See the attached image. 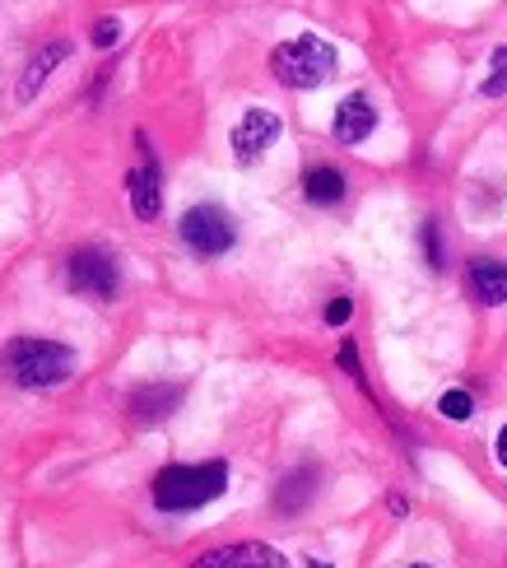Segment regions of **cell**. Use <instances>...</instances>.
I'll list each match as a JSON object with an SVG mask.
<instances>
[{
    "label": "cell",
    "mask_w": 507,
    "mask_h": 568,
    "mask_svg": "<svg viewBox=\"0 0 507 568\" xmlns=\"http://www.w3.org/2000/svg\"><path fill=\"white\" fill-rule=\"evenodd\" d=\"M116 42H122V23H116L112 14L93 23V47H116Z\"/></svg>",
    "instance_id": "e0dca14e"
},
{
    "label": "cell",
    "mask_w": 507,
    "mask_h": 568,
    "mask_svg": "<svg viewBox=\"0 0 507 568\" xmlns=\"http://www.w3.org/2000/svg\"><path fill=\"white\" fill-rule=\"evenodd\" d=\"M0 368L14 387H29V392H42V387H61L70 373H75V349H65L57 341H38V336H23V341H10L6 354H0Z\"/></svg>",
    "instance_id": "6da1fadb"
},
{
    "label": "cell",
    "mask_w": 507,
    "mask_h": 568,
    "mask_svg": "<svg viewBox=\"0 0 507 568\" xmlns=\"http://www.w3.org/2000/svg\"><path fill=\"white\" fill-rule=\"evenodd\" d=\"M335 47L326 38H294V42H280L275 52H271V70H275V80L288 84V89H317L335 75Z\"/></svg>",
    "instance_id": "3957f363"
},
{
    "label": "cell",
    "mask_w": 507,
    "mask_h": 568,
    "mask_svg": "<svg viewBox=\"0 0 507 568\" xmlns=\"http://www.w3.org/2000/svg\"><path fill=\"white\" fill-rule=\"evenodd\" d=\"M349 313H354V303H349V298H335V303L326 307V322H331V326H345Z\"/></svg>",
    "instance_id": "d6986e66"
},
{
    "label": "cell",
    "mask_w": 507,
    "mask_h": 568,
    "mask_svg": "<svg viewBox=\"0 0 507 568\" xmlns=\"http://www.w3.org/2000/svg\"><path fill=\"white\" fill-rule=\"evenodd\" d=\"M438 410H443L447 419H470V415H475V400H470V392H447V396L438 400Z\"/></svg>",
    "instance_id": "9a60e30c"
},
{
    "label": "cell",
    "mask_w": 507,
    "mask_h": 568,
    "mask_svg": "<svg viewBox=\"0 0 507 568\" xmlns=\"http://www.w3.org/2000/svg\"><path fill=\"white\" fill-rule=\"evenodd\" d=\"M485 93H489V99H498V93H507V47H498V52H494V65H489Z\"/></svg>",
    "instance_id": "2e32d148"
},
{
    "label": "cell",
    "mask_w": 507,
    "mask_h": 568,
    "mask_svg": "<svg viewBox=\"0 0 507 568\" xmlns=\"http://www.w3.org/2000/svg\"><path fill=\"white\" fill-rule=\"evenodd\" d=\"M341 368H345L349 377H364V373H358V354H354V345H345V349H341Z\"/></svg>",
    "instance_id": "ffe728a7"
},
{
    "label": "cell",
    "mask_w": 507,
    "mask_h": 568,
    "mask_svg": "<svg viewBox=\"0 0 507 568\" xmlns=\"http://www.w3.org/2000/svg\"><path fill=\"white\" fill-rule=\"evenodd\" d=\"M415 568H428V564H415Z\"/></svg>",
    "instance_id": "7402d4cb"
},
{
    "label": "cell",
    "mask_w": 507,
    "mask_h": 568,
    "mask_svg": "<svg viewBox=\"0 0 507 568\" xmlns=\"http://www.w3.org/2000/svg\"><path fill=\"white\" fill-rule=\"evenodd\" d=\"M498 462H503V466H507V429H503V434H498Z\"/></svg>",
    "instance_id": "44dd1931"
},
{
    "label": "cell",
    "mask_w": 507,
    "mask_h": 568,
    "mask_svg": "<svg viewBox=\"0 0 507 568\" xmlns=\"http://www.w3.org/2000/svg\"><path fill=\"white\" fill-rule=\"evenodd\" d=\"M303 196H307L312 205H335V201L345 196L341 169H312V173L303 178Z\"/></svg>",
    "instance_id": "7c38bea8"
},
{
    "label": "cell",
    "mask_w": 507,
    "mask_h": 568,
    "mask_svg": "<svg viewBox=\"0 0 507 568\" xmlns=\"http://www.w3.org/2000/svg\"><path fill=\"white\" fill-rule=\"evenodd\" d=\"M65 52H70L65 42H52V47H47V52H38V57L29 61V70H23V84H19V103H33L38 84H42L47 75H52V65H57V61H61Z\"/></svg>",
    "instance_id": "4fadbf2b"
},
{
    "label": "cell",
    "mask_w": 507,
    "mask_h": 568,
    "mask_svg": "<svg viewBox=\"0 0 507 568\" xmlns=\"http://www.w3.org/2000/svg\"><path fill=\"white\" fill-rule=\"evenodd\" d=\"M424 247H428V266H443V247H438V224H424Z\"/></svg>",
    "instance_id": "ac0fdd59"
},
{
    "label": "cell",
    "mask_w": 507,
    "mask_h": 568,
    "mask_svg": "<svg viewBox=\"0 0 507 568\" xmlns=\"http://www.w3.org/2000/svg\"><path fill=\"white\" fill-rule=\"evenodd\" d=\"M373 126H377V112H373V103L364 99V93L345 99L341 112H335V140H341V145H358V140H368Z\"/></svg>",
    "instance_id": "9c48e42d"
},
{
    "label": "cell",
    "mask_w": 507,
    "mask_h": 568,
    "mask_svg": "<svg viewBox=\"0 0 507 568\" xmlns=\"http://www.w3.org/2000/svg\"><path fill=\"white\" fill-rule=\"evenodd\" d=\"M229 489V466L224 462H201V466H168L154 476V504L163 513H191L220 499Z\"/></svg>",
    "instance_id": "7a4b0ae2"
},
{
    "label": "cell",
    "mask_w": 507,
    "mask_h": 568,
    "mask_svg": "<svg viewBox=\"0 0 507 568\" xmlns=\"http://www.w3.org/2000/svg\"><path fill=\"white\" fill-rule=\"evenodd\" d=\"M470 290H475L479 303H489V307L507 303V266H498V262H475V266H470Z\"/></svg>",
    "instance_id": "8fae6325"
},
{
    "label": "cell",
    "mask_w": 507,
    "mask_h": 568,
    "mask_svg": "<svg viewBox=\"0 0 507 568\" xmlns=\"http://www.w3.org/2000/svg\"><path fill=\"white\" fill-rule=\"evenodd\" d=\"M312 489H317V470L312 466H303V470H294L284 485H280V494H275V504H280V513H298L307 499H312Z\"/></svg>",
    "instance_id": "5bb4252c"
},
{
    "label": "cell",
    "mask_w": 507,
    "mask_h": 568,
    "mask_svg": "<svg viewBox=\"0 0 507 568\" xmlns=\"http://www.w3.org/2000/svg\"><path fill=\"white\" fill-rule=\"evenodd\" d=\"M233 220L224 215L220 205H196V210H186L182 215V243L191 252H201V256H224L233 247Z\"/></svg>",
    "instance_id": "277c9868"
},
{
    "label": "cell",
    "mask_w": 507,
    "mask_h": 568,
    "mask_svg": "<svg viewBox=\"0 0 507 568\" xmlns=\"http://www.w3.org/2000/svg\"><path fill=\"white\" fill-rule=\"evenodd\" d=\"M178 400H182V387H140L131 396V415L140 424H150V419H168L178 410Z\"/></svg>",
    "instance_id": "30bf717a"
},
{
    "label": "cell",
    "mask_w": 507,
    "mask_h": 568,
    "mask_svg": "<svg viewBox=\"0 0 507 568\" xmlns=\"http://www.w3.org/2000/svg\"><path fill=\"white\" fill-rule=\"evenodd\" d=\"M280 140V116L271 108H247L243 122L233 126V154L237 163H256Z\"/></svg>",
    "instance_id": "8992f818"
},
{
    "label": "cell",
    "mask_w": 507,
    "mask_h": 568,
    "mask_svg": "<svg viewBox=\"0 0 507 568\" xmlns=\"http://www.w3.org/2000/svg\"><path fill=\"white\" fill-rule=\"evenodd\" d=\"M191 568H288V559L261 540H243V546H224V550H210L201 555Z\"/></svg>",
    "instance_id": "ba28073f"
},
{
    "label": "cell",
    "mask_w": 507,
    "mask_h": 568,
    "mask_svg": "<svg viewBox=\"0 0 507 568\" xmlns=\"http://www.w3.org/2000/svg\"><path fill=\"white\" fill-rule=\"evenodd\" d=\"M135 145H140V169H131V205H135V215L140 220H159V163H154V150H150V140L135 135Z\"/></svg>",
    "instance_id": "52a82bcc"
},
{
    "label": "cell",
    "mask_w": 507,
    "mask_h": 568,
    "mask_svg": "<svg viewBox=\"0 0 507 568\" xmlns=\"http://www.w3.org/2000/svg\"><path fill=\"white\" fill-rule=\"evenodd\" d=\"M65 275H70V290H80L84 298H112L116 294V262L99 247L70 252Z\"/></svg>",
    "instance_id": "5b68a950"
}]
</instances>
